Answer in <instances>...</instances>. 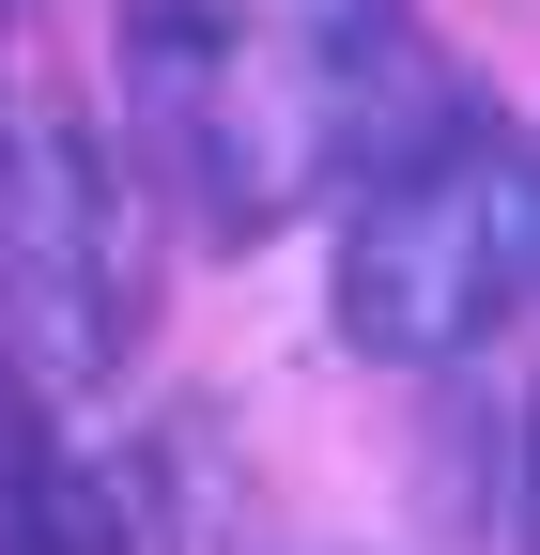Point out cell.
I'll use <instances>...</instances> for the list:
<instances>
[{
    "instance_id": "1",
    "label": "cell",
    "mask_w": 540,
    "mask_h": 555,
    "mask_svg": "<svg viewBox=\"0 0 540 555\" xmlns=\"http://www.w3.org/2000/svg\"><path fill=\"white\" fill-rule=\"evenodd\" d=\"M433 62L401 0H124V124L217 247L324 217L417 139Z\"/></svg>"
},
{
    "instance_id": "2",
    "label": "cell",
    "mask_w": 540,
    "mask_h": 555,
    "mask_svg": "<svg viewBox=\"0 0 540 555\" xmlns=\"http://www.w3.org/2000/svg\"><path fill=\"white\" fill-rule=\"evenodd\" d=\"M540 262V185L494 108H433L401 155L340 185V339L386 371H463L525 309Z\"/></svg>"
},
{
    "instance_id": "3",
    "label": "cell",
    "mask_w": 540,
    "mask_h": 555,
    "mask_svg": "<svg viewBox=\"0 0 540 555\" xmlns=\"http://www.w3.org/2000/svg\"><path fill=\"white\" fill-rule=\"evenodd\" d=\"M140 232H124V185L108 155L62 108H16L0 93V339H16L31 386H108L140 356Z\"/></svg>"
},
{
    "instance_id": "4",
    "label": "cell",
    "mask_w": 540,
    "mask_h": 555,
    "mask_svg": "<svg viewBox=\"0 0 540 555\" xmlns=\"http://www.w3.org/2000/svg\"><path fill=\"white\" fill-rule=\"evenodd\" d=\"M0 555H124V509L108 478L78 463V433H62V401L0 356Z\"/></svg>"
}]
</instances>
